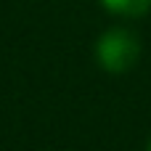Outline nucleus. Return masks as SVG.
Segmentation results:
<instances>
[{"label": "nucleus", "instance_id": "nucleus-1", "mask_svg": "<svg viewBox=\"0 0 151 151\" xmlns=\"http://www.w3.org/2000/svg\"><path fill=\"white\" fill-rule=\"evenodd\" d=\"M141 58V40L127 27H109L96 40V61L109 74L130 72Z\"/></svg>", "mask_w": 151, "mask_h": 151}, {"label": "nucleus", "instance_id": "nucleus-2", "mask_svg": "<svg viewBox=\"0 0 151 151\" xmlns=\"http://www.w3.org/2000/svg\"><path fill=\"white\" fill-rule=\"evenodd\" d=\"M101 5L122 19H141L151 8V0H101Z\"/></svg>", "mask_w": 151, "mask_h": 151}, {"label": "nucleus", "instance_id": "nucleus-3", "mask_svg": "<svg viewBox=\"0 0 151 151\" xmlns=\"http://www.w3.org/2000/svg\"><path fill=\"white\" fill-rule=\"evenodd\" d=\"M146 151H151V141H149V143H146Z\"/></svg>", "mask_w": 151, "mask_h": 151}]
</instances>
